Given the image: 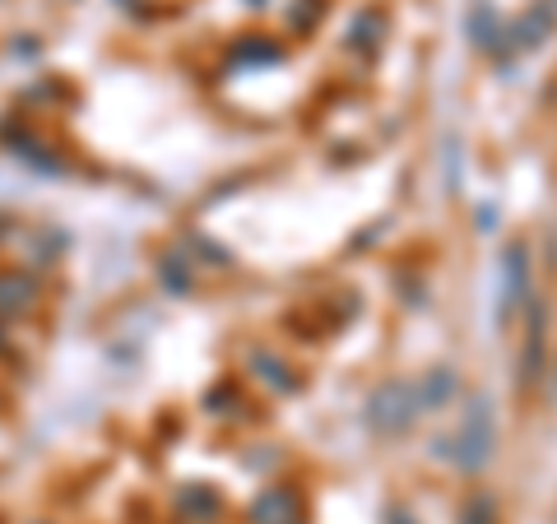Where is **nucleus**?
I'll return each mask as SVG.
<instances>
[{"mask_svg":"<svg viewBox=\"0 0 557 524\" xmlns=\"http://www.w3.org/2000/svg\"><path fill=\"white\" fill-rule=\"evenodd\" d=\"M372 423L381 432H405L413 423V413H418V390L405 386V380H391V386H381L376 399H372Z\"/></svg>","mask_w":557,"mask_h":524,"instance_id":"1","label":"nucleus"},{"mask_svg":"<svg viewBox=\"0 0 557 524\" xmlns=\"http://www.w3.org/2000/svg\"><path fill=\"white\" fill-rule=\"evenodd\" d=\"M487 456H493V413H487V404L479 399L474 409H469V417H465V432H460V469H483L487 464Z\"/></svg>","mask_w":557,"mask_h":524,"instance_id":"2","label":"nucleus"},{"mask_svg":"<svg viewBox=\"0 0 557 524\" xmlns=\"http://www.w3.org/2000/svg\"><path fill=\"white\" fill-rule=\"evenodd\" d=\"M302 497L293 487H265L251 506V524H298Z\"/></svg>","mask_w":557,"mask_h":524,"instance_id":"3","label":"nucleus"},{"mask_svg":"<svg viewBox=\"0 0 557 524\" xmlns=\"http://www.w3.org/2000/svg\"><path fill=\"white\" fill-rule=\"evenodd\" d=\"M530 251H525V241H511L507 247V288H502V297H507V302H502V321H511L516 316V302H520V292H525V274H530Z\"/></svg>","mask_w":557,"mask_h":524,"instance_id":"4","label":"nucleus"},{"mask_svg":"<svg viewBox=\"0 0 557 524\" xmlns=\"http://www.w3.org/2000/svg\"><path fill=\"white\" fill-rule=\"evenodd\" d=\"M33 297H38V288H33L28 274H20V270L0 274V316H24L33 307Z\"/></svg>","mask_w":557,"mask_h":524,"instance_id":"5","label":"nucleus"},{"mask_svg":"<svg viewBox=\"0 0 557 524\" xmlns=\"http://www.w3.org/2000/svg\"><path fill=\"white\" fill-rule=\"evenodd\" d=\"M544 321H548V311H544V297H539V302L530 307V344H525V362H520L525 386H534L539 366H544Z\"/></svg>","mask_w":557,"mask_h":524,"instance_id":"6","label":"nucleus"},{"mask_svg":"<svg viewBox=\"0 0 557 524\" xmlns=\"http://www.w3.org/2000/svg\"><path fill=\"white\" fill-rule=\"evenodd\" d=\"M177 511H182L186 520L205 524V520H214V515L223 511V501H219L214 487H186V492L177 497Z\"/></svg>","mask_w":557,"mask_h":524,"instance_id":"7","label":"nucleus"},{"mask_svg":"<svg viewBox=\"0 0 557 524\" xmlns=\"http://www.w3.org/2000/svg\"><path fill=\"white\" fill-rule=\"evenodd\" d=\"M460 524H497V501L487 492H474V497H469V506H465Z\"/></svg>","mask_w":557,"mask_h":524,"instance_id":"8","label":"nucleus"},{"mask_svg":"<svg viewBox=\"0 0 557 524\" xmlns=\"http://www.w3.org/2000/svg\"><path fill=\"white\" fill-rule=\"evenodd\" d=\"M391 524H413V520H409V515H399V511H395V515H391Z\"/></svg>","mask_w":557,"mask_h":524,"instance_id":"9","label":"nucleus"},{"mask_svg":"<svg viewBox=\"0 0 557 524\" xmlns=\"http://www.w3.org/2000/svg\"><path fill=\"white\" fill-rule=\"evenodd\" d=\"M0 348H5V344H0Z\"/></svg>","mask_w":557,"mask_h":524,"instance_id":"10","label":"nucleus"}]
</instances>
